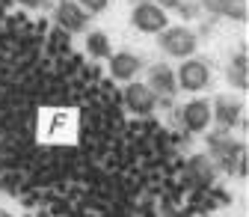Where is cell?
<instances>
[{
	"mask_svg": "<svg viewBox=\"0 0 249 217\" xmlns=\"http://www.w3.org/2000/svg\"><path fill=\"white\" fill-rule=\"evenodd\" d=\"M158 42H160V51H163L166 57H175V59L193 57L196 48H199V36L193 33L190 27H184V24L163 27L160 33H158Z\"/></svg>",
	"mask_w": 249,
	"mask_h": 217,
	"instance_id": "1",
	"label": "cell"
},
{
	"mask_svg": "<svg viewBox=\"0 0 249 217\" xmlns=\"http://www.w3.org/2000/svg\"><path fill=\"white\" fill-rule=\"evenodd\" d=\"M175 80H178V89H184V92H202L211 83V66L205 63V59L187 57L175 69Z\"/></svg>",
	"mask_w": 249,
	"mask_h": 217,
	"instance_id": "2",
	"label": "cell"
},
{
	"mask_svg": "<svg viewBox=\"0 0 249 217\" xmlns=\"http://www.w3.org/2000/svg\"><path fill=\"white\" fill-rule=\"evenodd\" d=\"M131 24L140 33H160L163 27H169V12L158 3V0H140L131 12Z\"/></svg>",
	"mask_w": 249,
	"mask_h": 217,
	"instance_id": "3",
	"label": "cell"
},
{
	"mask_svg": "<svg viewBox=\"0 0 249 217\" xmlns=\"http://www.w3.org/2000/svg\"><path fill=\"white\" fill-rule=\"evenodd\" d=\"M160 99L154 96V92L142 83V80H131L128 86H124V107H128L131 113L137 116H151L154 110H158Z\"/></svg>",
	"mask_w": 249,
	"mask_h": 217,
	"instance_id": "4",
	"label": "cell"
},
{
	"mask_svg": "<svg viewBox=\"0 0 249 217\" xmlns=\"http://www.w3.org/2000/svg\"><path fill=\"white\" fill-rule=\"evenodd\" d=\"M211 161H213L216 167L231 170V173H234V164L243 170V149H240L231 137L216 134V137H211Z\"/></svg>",
	"mask_w": 249,
	"mask_h": 217,
	"instance_id": "5",
	"label": "cell"
},
{
	"mask_svg": "<svg viewBox=\"0 0 249 217\" xmlns=\"http://www.w3.org/2000/svg\"><path fill=\"white\" fill-rule=\"evenodd\" d=\"M211 101L205 99H190L181 107V125L190 131V134H202L211 128Z\"/></svg>",
	"mask_w": 249,
	"mask_h": 217,
	"instance_id": "6",
	"label": "cell"
},
{
	"mask_svg": "<svg viewBox=\"0 0 249 217\" xmlns=\"http://www.w3.org/2000/svg\"><path fill=\"white\" fill-rule=\"evenodd\" d=\"M240 113H243V104H240V99H234V96H216L213 101H211V119L220 125L223 131H231L237 122H240Z\"/></svg>",
	"mask_w": 249,
	"mask_h": 217,
	"instance_id": "7",
	"label": "cell"
},
{
	"mask_svg": "<svg viewBox=\"0 0 249 217\" xmlns=\"http://www.w3.org/2000/svg\"><path fill=\"white\" fill-rule=\"evenodd\" d=\"M53 18L66 33H80L89 24V12L77 6V0H59L56 9H53Z\"/></svg>",
	"mask_w": 249,
	"mask_h": 217,
	"instance_id": "8",
	"label": "cell"
},
{
	"mask_svg": "<svg viewBox=\"0 0 249 217\" xmlns=\"http://www.w3.org/2000/svg\"><path fill=\"white\" fill-rule=\"evenodd\" d=\"M145 86L154 92L158 99H172L178 92V80H175V69H169L166 63H154L148 69V80Z\"/></svg>",
	"mask_w": 249,
	"mask_h": 217,
	"instance_id": "9",
	"label": "cell"
},
{
	"mask_svg": "<svg viewBox=\"0 0 249 217\" xmlns=\"http://www.w3.org/2000/svg\"><path fill=\"white\" fill-rule=\"evenodd\" d=\"M184 176L190 184H196V188H208L216 178V164L211 161V155H193V158H187Z\"/></svg>",
	"mask_w": 249,
	"mask_h": 217,
	"instance_id": "10",
	"label": "cell"
},
{
	"mask_svg": "<svg viewBox=\"0 0 249 217\" xmlns=\"http://www.w3.org/2000/svg\"><path fill=\"white\" fill-rule=\"evenodd\" d=\"M107 59H110V75L116 80H134L140 75V69H142V59L134 51H116Z\"/></svg>",
	"mask_w": 249,
	"mask_h": 217,
	"instance_id": "11",
	"label": "cell"
},
{
	"mask_svg": "<svg viewBox=\"0 0 249 217\" xmlns=\"http://www.w3.org/2000/svg\"><path fill=\"white\" fill-rule=\"evenodd\" d=\"M205 9L231 21H246V0H208Z\"/></svg>",
	"mask_w": 249,
	"mask_h": 217,
	"instance_id": "12",
	"label": "cell"
},
{
	"mask_svg": "<svg viewBox=\"0 0 249 217\" xmlns=\"http://www.w3.org/2000/svg\"><path fill=\"white\" fill-rule=\"evenodd\" d=\"M229 83L234 89H240V92L249 86V57H246V51H237L231 57V63H229Z\"/></svg>",
	"mask_w": 249,
	"mask_h": 217,
	"instance_id": "13",
	"label": "cell"
},
{
	"mask_svg": "<svg viewBox=\"0 0 249 217\" xmlns=\"http://www.w3.org/2000/svg\"><path fill=\"white\" fill-rule=\"evenodd\" d=\"M205 3L208 0H163V9H172V12L184 15V18H193V15H199L205 9Z\"/></svg>",
	"mask_w": 249,
	"mask_h": 217,
	"instance_id": "14",
	"label": "cell"
},
{
	"mask_svg": "<svg viewBox=\"0 0 249 217\" xmlns=\"http://www.w3.org/2000/svg\"><path fill=\"white\" fill-rule=\"evenodd\" d=\"M86 48H89L92 57H110L113 54L110 51V39H107V33H101V30H92V33L86 36Z\"/></svg>",
	"mask_w": 249,
	"mask_h": 217,
	"instance_id": "15",
	"label": "cell"
},
{
	"mask_svg": "<svg viewBox=\"0 0 249 217\" xmlns=\"http://www.w3.org/2000/svg\"><path fill=\"white\" fill-rule=\"evenodd\" d=\"M107 3H110V0H77V6L86 9L89 15H101L107 9Z\"/></svg>",
	"mask_w": 249,
	"mask_h": 217,
	"instance_id": "16",
	"label": "cell"
},
{
	"mask_svg": "<svg viewBox=\"0 0 249 217\" xmlns=\"http://www.w3.org/2000/svg\"><path fill=\"white\" fill-rule=\"evenodd\" d=\"M21 6H27V9H45L48 6V0H18Z\"/></svg>",
	"mask_w": 249,
	"mask_h": 217,
	"instance_id": "17",
	"label": "cell"
},
{
	"mask_svg": "<svg viewBox=\"0 0 249 217\" xmlns=\"http://www.w3.org/2000/svg\"><path fill=\"white\" fill-rule=\"evenodd\" d=\"M0 217H12V214H9V211H6V208H0Z\"/></svg>",
	"mask_w": 249,
	"mask_h": 217,
	"instance_id": "18",
	"label": "cell"
}]
</instances>
